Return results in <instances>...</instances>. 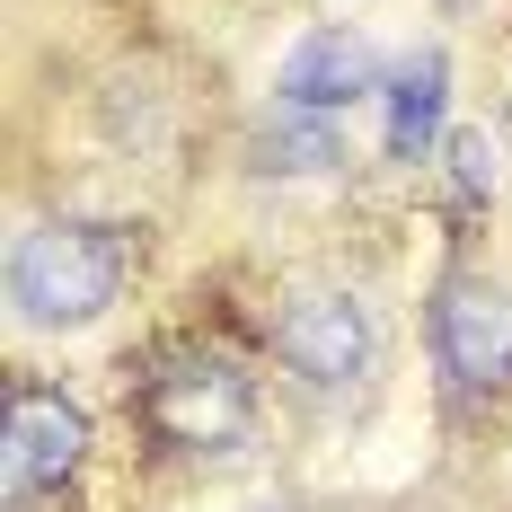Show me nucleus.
<instances>
[{
	"instance_id": "f03ea898",
	"label": "nucleus",
	"mask_w": 512,
	"mask_h": 512,
	"mask_svg": "<svg viewBox=\"0 0 512 512\" xmlns=\"http://www.w3.org/2000/svg\"><path fill=\"white\" fill-rule=\"evenodd\" d=\"M142 415H151L159 442H177V451H230V442H248L256 398H248V380H239L230 362H212V354H177V362L151 380Z\"/></svg>"
},
{
	"instance_id": "20e7f679",
	"label": "nucleus",
	"mask_w": 512,
	"mask_h": 512,
	"mask_svg": "<svg viewBox=\"0 0 512 512\" xmlns=\"http://www.w3.org/2000/svg\"><path fill=\"white\" fill-rule=\"evenodd\" d=\"M80 460H89V415L62 389H18L9 424H0V486H9V504L62 495L80 477Z\"/></svg>"
},
{
	"instance_id": "423d86ee",
	"label": "nucleus",
	"mask_w": 512,
	"mask_h": 512,
	"mask_svg": "<svg viewBox=\"0 0 512 512\" xmlns=\"http://www.w3.org/2000/svg\"><path fill=\"white\" fill-rule=\"evenodd\" d=\"M362 89H380V62H371V45L362 36H345V27H318L283 71H274V98L292 106V115H327V106H354Z\"/></svg>"
},
{
	"instance_id": "6e6552de",
	"label": "nucleus",
	"mask_w": 512,
	"mask_h": 512,
	"mask_svg": "<svg viewBox=\"0 0 512 512\" xmlns=\"http://www.w3.org/2000/svg\"><path fill=\"white\" fill-rule=\"evenodd\" d=\"M451 177H460V195L495 186V159H486V142H477V133H451Z\"/></svg>"
},
{
	"instance_id": "39448f33",
	"label": "nucleus",
	"mask_w": 512,
	"mask_h": 512,
	"mask_svg": "<svg viewBox=\"0 0 512 512\" xmlns=\"http://www.w3.org/2000/svg\"><path fill=\"white\" fill-rule=\"evenodd\" d=\"M433 354L460 389H504L512 380V292L486 274H451L433 301Z\"/></svg>"
},
{
	"instance_id": "1a4fd4ad",
	"label": "nucleus",
	"mask_w": 512,
	"mask_h": 512,
	"mask_svg": "<svg viewBox=\"0 0 512 512\" xmlns=\"http://www.w3.org/2000/svg\"><path fill=\"white\" fill-rule=\"evenodd\" d=\"M265 512H292V504H265Z\"/></svg>"
},
{
	"instance_id": "7ed1b4c3",
	"label": "nucleus",
	"mask_w": 512,
	"mask_h": 512,
	"mask_svg": "<svg viewBox=\"0 0 512 512\" xmlns=\"http://www.w3.org/2000/svg\"><path fill=\"white\" fill-rule=\"evenodd\" d=\"M274 354L292 380L309 389H354L362 371H371V309L354 292H336V283H318V292H292L283 318H274Z\"/></svg>"
},
{
	"instance_id": "0eeeda50",
	"label": "nucleus",
	"mask_w": 512,
	"mask_h": 512,
	"mask_svg": "<svg viewBox=\"0 0 512 512\" xmlns=\"http://www.w3.org/2000/svg\"><path fill=\"white\" fill-rule=\"evenodd\" d=\"M433 133H442V62L424 53L389 80V151L415 159V151H433Z\"/></svg>"
},
{
	"instance_id": "f257e3e1",
	"label": "nucleus",
	"mask_w": 512,
	"mask_h": 512,
	"mask_svg": "<svg viewBox=\"0 0 512 512\" xmlns=\"http://www.w3.org/2000/svg\"><path fill=\"white\" fill-rule=\"evenodd\" d=\"M133 274V239L106 230V221H45L27 230L18 256H9V301L27 327H89L115 309Z\"/></svg>"
}]
</instances>
